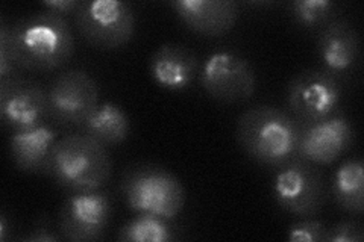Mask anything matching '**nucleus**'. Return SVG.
Returning a JSON list of instances; mask_svg holds the SVG:
<instances>
[{
	"mask_svg": "<svg viewBox=\"0 0 364 242\" xmlns=\"http://www.w3.org/2000/svg\"><path fill=\"white\" fill-rule=\"evenodd\" d=\"M9 49L18 68L50 72L70 60L75 38L65 17L44 11L9 28Z\"/></svg>",
	"mask_w": 364,
	"mask_h": 242,
	"instance_id": "1",
	"label": "nucleus"
},
{
	"mask_svg": "<svg viewBox=\"0 0 364 242\" xmlns=\"http://www.w3.org/2000/svg\"><path fill=\"white\" fill-rule=\"evenodd\" d=\"M302 124L275 106L247 109L237 121V141L249 158L267 167H281L298 156Z\"/></svg>",
	"mask_w": 364,
	"mask_h": 242,
	"instance_id": "2",
	"label": "nucleus"
},
{
	"mask_svg": "<svg viewBox=\"0 0 364 242\" xmlns=\"http://www.w3.org/2000/svg\"><path fill=\"white\" fill-rule=\"evenodd\" d=\"M48 175L72 192L100 189L111 177L107 147L85 133L65 135L52 148Z\"/></svg>",
	"mask_w": 364,
	"mask_h": 242,
	"instance_id": "3",
	"label": "nucleus"
},
{
	"mask_svg": "<svg viewBox=\"0 0 364 242\" xmlns=\"http://www.w3.org/2000/svg\"><path fill=\"white\" fill-rule=\"evenodd\" d=\"M122 194L132 211L173 220L186 206L181 180L164 167L139 164L123 176Z\"/></svg>",
	"mask_w": 364,
	"mask_h": 242,
	"instance_id": "4",
	"label": "nucleus"
},
{
	"mask_svg": "<svg viewBox=\"0 0 364 242\" xmlns=\"http://www.w3.org/2000/svg\"><path fill=\"white\" fill-rule=\"evenodd\" d=\"M79 33L99 49H117L127 44L135 32V13L127 2L91 0L81 2L75 13Z\"/></svg>",
	"mask_w": 364,
	"mask_h": 242,
	"instance_id": "5",
	"label": "nucleus"
},
{
	"mask_svg": "<svg viewBox=\"0 0 364 242\" xmlns=\"http://www.w3.org/2000/svg\"><path fill=\"white\" fill-rule=\"evenodd\" d=\"M273 195L281 209L309 218L322 209L325 183L321 171L304 158H294L279 167L273 179Z\"/></svg>",
	"mask_w": 364,
	"mask_h": 242,
	"instance_id": "6",
	"label": "nucleus"
},
{
	"mask_svg": "<svg viewBox=\"0 0 364 242\" xmlns=\"http://www.w3.org/2000/svg\"><path fill=\"white\" fill-rule=\"evenodd\" d=\"M341 87L334 75L310 68L294 76L289 84L287 103L302 126L321 121L337 114Z\"/></svg>",
	"mask_w": 364,
	"mask_h": 242,
	"instance_id": "7",
	"label": "nucleus"
},
{
	"mask_svg": "<svg viewBox=\"0 0 364 242\" xmlns=\"http://www.w3.org/2000/svg\"><path fill=\"white\" fill-rule=\"evenodd\" d=\"M111 200L105 192H73L60 209L58 230L61 238L73 242L102 239L111 221Z\"/></svg>",
	"mask_w": 364,
	"mask_h": 242,
	"instance_id": "8",
	"label": "nucleus"
},
{
	"mask_svg": "<svg viewBox=\"0 0 364 242\" xmlns=\"http://www.w3.org/2000/svg\"><path fill=\"white\" fill-rule=\"evenodd\" d=\"M200 85L218 101H245L255 93L257 76L245 57L231 52H215L202 67Z\"/></svg>",
	"mask_w": 364,
	"mask_h": 242,
	"instance_id": "9",
	"label": "nucleus"
},
{
	"mask_svg": "<svg viewBox=\"0 0 364 242\" xmlns=\"http://www.w3.org/2000/svg\"><path fill=\"white\" fill-rule=\"evenodd\" d=\"M49 117L60 124L79 126L99 105V87L84 70H68L56 77L49 91Z\"/></svg>",
	"mask_w": 364,
	"mask_h": 242,
	"instance_id": "10",
	"label": "nucleus"
},
{
	"mask_svg": "<svg viewBox=\"0 0 364 242\" xmlns=\"http://www.w3.org/2000/svg\"><path fill=\"white\" fill-rule=\"evenodd\" d=\"M0 117L13 132L46 124L49 117L48 91L36 82L14 79L0 85Z\"/></svg>",
	"mask_w": 364,
	"mask_h": 242,
	"instance_id": "11",
	"label": "nucleus"
},
{
	"mask_svg": "<svg viewBox=\"0 0 364 242\" xmlns=\"http://www.w3.org/2000/svg\"><path fill=\"white\" fill-rule=\"evenodd\" d=\"M354 143L350 121L340 114L302 126L298 156L314 165H328L345 155Z\"/></svg>",
	"mask_w": 364,
	"mask_h": 242,
	"instance_id": "12",
	"label": "nucleus"
},
{
	"mask_svg": "<svg viewBox=\"0 0 364 242\" xmlns=\"http://www.w3.org/2000/svg\"><path fill=\"white\" fill-rule=\"evenodd\" d=\"M172 8L190 31L205 37L223 35L238 18V5L232 0H175Z\"/></svg>",
	"mask_w": 364,
	"mask_h": 242,
	"instance_id": "13",
	"label": "nucleus"
},
{
	"mask_svg": "<svg viewBox=\"0 0 364 242\" xmlns=\"http://www.w3.org/2000/svg\"><path fill=\"white\" fill-rule=\"evenodd\" d=\"M154 82L168 91L188 88L198 73V57L188 48L178 43L159 45L149 61Z\"/></svg>",
	"mask_w": 364,
	"mask_h": 242,
	"instance_id": "14",
	"label": "nucleus"
},
{
	"mask_svg": "<svg viewBox=\"0 0 364 242\" xmlns=\"http://www.w3.org/2000/svg\"><path fill=\"white\" fill-rule=\"evenodd\" d=\"M318 57L331 75L345 73L355 65L360 55V35L345 18H336L322 29L317 43Z\"/></svg>",
	"mask_w": 364,
	"mask_h": 242,
	"instance_id": "15",
	"label": "nucleus"
},
{
	"mask_svg": "<svg viewBox=\"0 0 364 242\" xmlns=\"http://www.w3.org/2000/svg\"><path fill=\"white\" fill-rule=\"evenodd\" d=\"M56 143V132L48 124L26 131L13 132L9 153L16 167L29 175H48L49 158Z\"/></svg>",
	"mask_w": 364,
	"mask_h": 242,
	"instance_id": "16",
	"label": "nucleus"
},
{
	"mask_svg": "<svg viewBox=\"0 0 364 242\" xmlns=\"http://www.w3.org/2000/svg\"><path fill=\"white\" fill-rule=\"evenodd\" d=\"M81 133L93 138L104 147L122 144L127 140L131 123L127 112L116 103H99L88 117L77 126Z\"/></svg>",
	"mask_w": 364,
	"mask_h": 242,
	"instance_id": "17",
	"label": "nucleus"
},
{
	"mask_svg": "<svg viewBox=\"0 0 364 242\" xmlns=\"http://www.w3.org/2000/svg\"><path fill=\"white\" fill-rule=\"evenodd\" d=\"M333 197L340 209L360 215L364 211V165L361 159H348L333 179Z\"/></svg>",
	"mask_w": 364,
	"mask_h": 242,
	"instance_id": "18",
	"label": "nucleus"
},
{
	"mask_svg": "<svg viewBox=\"0 0 364 242\" xmlns=\"http://www.w3.org/2000/svg\"><path fill=\"white\" fill-rule=\"evenodd\" d=\"M166 218L140 214L124 224L117 239L123 242H168L173 241L175 229Z\"/></svg>",
	"mask_w": 364,
	"mask_h": 242,
	"instance_id": "19",
	"label": "nucleus"
},
{
	"mask_svg": "<svg viewBox=\"0 0 364 242\" xmlns=\"http://www.w3.org/2000/svg\"><path fill=\"white\" fill-rule=\"evenodd\" d=\"M290 13L294 21L305 29H323L337 18L338 5L333 0H294Z\"/></svg>",
	"mask_w": 364,
	"mask_h": 242,
	"instance_id": "20",
	"label": "nucleus"
},
{
	"mask_svg": "<svg viewBox=\"0 0 364 242\" xmlns=\"http://www.w3.org/2000/svg\"><path fill=\"white\" fill-rule=\"evenodd\" d=\"M328 227L318 220H301L289 227L287 239L291 242H325Z\"/></svg>",
	"mask_w": 364,
	"mask_h": 242,
	"instance_id": "21",
	"label": "nucleus"
},
{
	"mask_svg": "<svg viewBox=\"0 0 364 242\" xmlns=\"http://www.w3.org/2000/svg\"><path fill=\"white\" fill-rule=\"evenodd\" d=\"M9 28L5 21L0 25V85L17 79L18 70L9 49Z\"/></svg>",
	"mask_w": 364,
	"mask_h": 242,
	"instance_id": "22",
	"label": "nucleus"
},
{
	"mask_svg": "<svg viewBox=\"0 0 364 242\" xmlns=\"http://www.w3.org/2000/svg\"><path fill=\"white\" fill-rule=\"evenodd\" d=\"M364 239V227L361 223L348 220L328 227L325 242H361Z\"/></svg>",
	"mask_w": 364,
	"mask_h": 242,
	"instance_id": "23",
	"label": "nucleus"
},
{
	"mask_svg": "<svg viewBox=\"0 0 364 242\" xmlns=\"http://www.w3.org/2000/svg\"><path fill=\"white\" fill-rule=\"evenodd\" d=\"M81 2L79 0H49V2H43V6L49 11V13L58 14V16H68L75 14Z\"/></svg>",
	"mask_w": 364,
	"mask_h": 242,
	"instance_id": "24",
	"label": "nucleus"
},
{
	"mask_svg": "<svg viewBox=\"0 0 364 242\" xmlns=\"http://www.w3.org/2000/svg\"><path fill=\"white\" fill-rule=\"evenodd\" d=\"M61 238V235H53L46 221H38L36 229L31 230V233L25 238L29 242H55Z\"/></svg>",
	"mask_w": 364,
	"mask_h": 242,
	"instance_id": "25",
	"label": "nucleus"
},
{
	"mask_svg": "<svg viewBox=\"0 0 364 242\" xmlns=\"http://www.w3.org/2000/svg\"><path fill=\"white\" fill-rule=\"evenodd\" d=\"M6 233H8V221L6 216H0V241H6Z\"/></svg>",
	"mask_w": 364,
	"mask_h": 242,
	"instance_id": "26",
	"label": "nucleus"
}]
</instances>
